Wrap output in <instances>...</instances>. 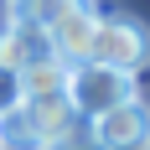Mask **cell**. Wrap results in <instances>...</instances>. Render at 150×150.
<instances>
[{
  "mask_svg": "<svg viewBox=\"0 0 150 150\" xmlns=\"http://www.w3.org/2000/svg\"><path fill=\"white\" fill-rule=\"evenodd\" d=\"M16 5L47 31V42L62 62H88L93 31H98V5L93 0H16Z\"/></svg>",
  "mask_w": 150,
  "mask_h": 150,
  "instance_id": "cell-1",
  "label": "cell"
},
{
  "mask_svg": "<svg viewBox=\"0 0 150 150\" xmlns=\"http://www.w3.org/2000/svg\"><path fill=\"white\" fill-rule=\"evenodd\" d=\"M88 62L140 78V73L150 67V31H145V21L119 16V11H98V31H93Z\"/></svg>",
  "mask_w": 150,
  "mask_h": 150,
  "instance_id": "cell-2",
  "label": "cell"
},
{
  "mask_svg": "<svg viewBox=\"0 0 150 150\" xmlns=\"http://www.w3.org/2000/svg\"><path fill=\"white\" fill-rule=\"evenodd\" d=\"M62 93H67V104H73L78 119H98V114H109L124 98H140L129 73H114V67H98V62H67Z\"/></svg>",
  "mask_w": 150,
  "mask_h": 150,
  "instance_id": "cell-3",
  "label": "cell"
},
{
  "mask_svg": "<svg viewBox=\"0 0 150 150\" xmlns=\"http://www.w3.org/2000/svg\"><path fill=\"white\" fill-rule=\"evenodd\" d=\"M88 140L93 150H145L150 145V104L145 98H124L109 114L88 119Z\"/></svg>",
  "mask_w": 150,
  "mask_h": 150,
  "instance_id": "cell-4",
  "label": "cell"
},
{
  "mask_svg": "<svg viewBox=\"0 0 150 150\" xmlns=\"http://www.w3.org/2000/svg\"><path fill=\"white\" fill-rule=\"evenodd\" d=\"M47 57H57L52 42H47V31L36 26L21 5H11V21H5V31H0V67L26 73L31 62H47Z\"/></svg>",
  "mask_w": 150,
  "mask_h": 150,
  "instance_id": "cell-5",
  "label": "cell"
},
{
  "mask_svg": "<svg viewBox=\"0 0 150 150\" xmlns=\"http://www.w3.org/2000/svg\"><path fill=\"white\" fill-rule=\"evenodd\" d=\"M67 83V62L62 57H47V62H31L21 73V98H36V93H62Z\"/></svg>",
  "mask_w": 150,
  "mask_h": 150,
  "instance_id": "cell-6",
  "label": "cell"
},
{
  "mask_svg": "<svg viewBox=\"0 0 150 150\" xmlns=\"http://www.w3.org/2000/svg\"><path fill=\"white\" fill-rule=\"evenodd\" d=\"M47 150H93V140H88V119H73V129H67V135H57Z\"/></svg>",
  "mask_w": 150,
  "mask_h": 150,
  "instance_id": "cell-7",
  "label": "cell"
},
{
  "mask_svg": "<svg viewBox=\"0 0 150 150\" xmlns=\"http://www.w3.org/2000/svg\"><path fill=\"white\" fill-rule=\"evenodd\" d=\"M21 104V73H11V67H0V114L5 109Z\"/></svg>",
  "mask_w": 150,
  "mask_h": 150,
  "instance_id": "cell-8",
  "label": "cell"
},
{
  "mask_svg": "<svg viewBox=\"0 0 150 150\" xmlns=\"http://www.w3.org/2000/svg\"><path fill=\"white\" fill-rule=\"evenodd\" d=\"M11 5H16V0H11Z\"/></svg>",
  "mask_w": 150,
  "mask_h": 150,
  "instance_id": "cell-9",
  "label": "cell"
},
{
  "mask_svg": "<svg viewBox=\"0 0 150 150\" xmlns=\"http://www.w3.org/2000/svg\"><path fill=\"white\" fill-rule=\"evenodd\" d=\"M145 150H150V145H145Z\"/></svg>",
  "mask_w": 150,
  "mask_h": 150,
  "instance_id": "cell-10",
  "label": "cell"
}]
</instances>
